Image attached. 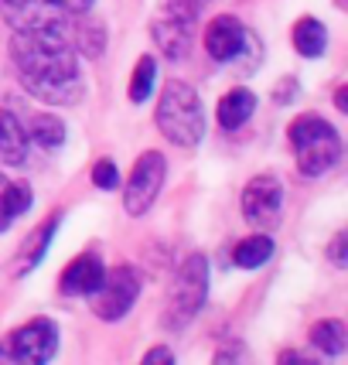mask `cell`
Listing matches in <instances>:
<instances>
[{"label": "cell", "instance_id": "6da1fadb", "mask_svg": "<svg viewBox=\"0 0 348 365\" xmlns=\"http://www.w3.org/2000/svg\"><path fill=\"white\" fill-rule=\"evenodd\" d=\"M11 62L21 86L48 106H76L82 99L86 82L79 72V51L62 34L14 31Z\"/></svg>", "mask_w": 348, "mask_h": 365}, {"label": "cell", "instance_id": "7a4b0ae2", "mask_svg": "<svg viewBox=\"0 0 348 365\" xmlns=\"http://www.w3.org/2000/svg\"><path fill=\"white\" fill-rule=\"evenodd\" d=\"M158 130L174 147H198L205 137V106L185 82H168L158 99Z\"/></svg>", "mask_w": 348, "mask_h": 365}, {"label": "cell", "instance_id": "3957f363", "mask_svg": "<svg viewBox=\"0 0 348 365\" xmlns=\"http://www.w3.org/2000/svg\"><path fill=\"white\" fill-rule=\"evenodd\" d=\"M287 137H290V147H294L297 171L304 178L328 175L334 164H338V158H342V137H338V130L328 120H321L317 113L297 116L290 123V130H287Z\"/></svg>", "mask_w": 348, "mask_h": 365}, {"label": "cell", "instance_id": "277c9868", "mask_svg": "<svg viewBox=\"0 0 348 365\" xmlns=\"http://www.w3.org/2000/svg\"><path fill=\"white\" fill-rule=\"evenodd\" d=\"M208 297V259L202 253H191L181 267H178V277L171 284V294H168V328H185L195 321V314L205 307Z\"/></svg>", "mask_w": 348, "mask_h": 365}, {"label": "cell", "instance_id": "5b68a950", "mask_svg": "<svg viewBox=\"0 0 348 365\" xmlns=\"http://www.w3.org/2000/svg\"><path fill=\"white\" fill-rule=\"evenodd\" d=\"M55 351H58V324L48 318H34L4 338L0 359L21 365H41L48 359H55Z\"/></svg>", "mask_w": 348, "mask_h": 365}, {"label": "cell", "instance_id": "8992f818", "mask_svg": "<svg viewBox=\"0 0 348 365\" xmlns=\"http://www.w3.org/2000/svg\"><path fill=\"white\" fill-rule=\"evenodd\" d=\"M93 314L99 321H120L130 314V307L137 304L140 297V273L133 270V267H113L106 270L103 277V284L96 287L93 294Z\"/></svg>", "mask_w": 348, "mask_h": 365}, {"label": "cell", "instance_id": "52a82bcc", "mask_svg": "<svg viewBox=\"0 0 348 365\" xmlns=\"http://www.w3.org/2000/svg\"><path fill=\"white\" fill-rule=\"evenodd\" d=\"M0 17L14 31L62 34V38H68V21H72V14L51 0H0Z\"/></svg>", "mask_w": 348, "mask_h": 365}, {"label": "cell", "instance_id": "ba28073f", "mask_svg": "<svg viewBox=\"0 0 348 365\" xmlns=\"http://www.w3.org/2000/svg\"><path fill=\"white\" fill-rule=\"evenodd\" d=\"M164 175H168L164 154L147 150V154L137 158V164L130 168L127 188H123V208H127V215H147L154 208L160 188H164Z\"/></svg>", "mask_w": 348, "mask_h": 365}, {"label": "cell", "instance_id": "9c48e42d", "mask_svg": "<svg viewBox=\"0 0 348 365\" xmlns=\"http://www.w3.org/2000/svg\"><path fill=\"white\" fill-rule=\"evenodd\" d=\"M242 215L246 222L260 229V232H270L280 225V215H284V185L273 175H256L246 188H242Z\"/></svg>", "mask_w": 348, "mask_h": 365}, {"label": "cell", "instance_id": "30bf717a", "mask_svg": "<svg viewBox=\"0 0 348 365\" xmlns=\"http://www.w3.org/2000/svg\"><path fill=\"white\" fill-rule=\"evenodd\" d=\"M242 38H246V28L239 24L236 17H229V14H222L215 17L212 24H208V31H205V48H208V55L215 58V62H232L239 51H242Z\"/></svg>", "mask_w": 348, "mask_h": 365}, {"label": "cell", "instance_id": "8fae6325", "mask_svg": "<svg viewBox=\"0 0 348 365\" xmlns=\"http://www.w3.org/2000/svg\"><path fill=\"white\" fill-rule=\"evenodd\" d=\"M103 277H106V267H103L99 256L93 253L76 256L62 270V294H68V297H89L96 287L103 284Z\"/></svg>", "mask_w": 348, "mask_h": 365}, {"label": "cell", "instance_id": "7c38bea8", "mask_svg": "<svg viewBox=\"0 0 348 365\" xmlns=\"http://www.w3.org/2000/svg\"><path fill=\"white\" fill-rule=\"evenodd\" d=\"M150 34H154L158 48L171 58V62L188 58V51H191V24L188 21L171 17V14H164V11H160V14L154 17V24H150Z\"/></svg>", "mask_w": 348, "mask_h": 365}, {"label": "cell", "instance_id": "4fadbf2b", "mask_svg": "<svg viewBox=\"0 0 348 365\" xmlns=\"http://www.w3.org/2000/svg\"><path fill=\"white\" fill-rule=\"evenodd\" d=\"M28 160V130L11 110H0V164L17 168Z\"/></svg>", "mask_w": 348, "mask_h": 365}, {"label": "cell", "instance_id": "5bb4252c", "mask_svg": "<svg viewBox=\"0 0 348 365\" xmlns=\"http://www.w3.org/2000/svg\"><path fill=\"white\" fill-rule=\"evenodd\" d=\"M256 110V96L250 89H229L215 106V120L222 130H239Z\"/></svg>", "mask_w": 348, "mask_h": 365}, {"label": "cell", "instance_id": "9a60e30c", "mask_svg": "<svg viewBox=\"0 0 348 365\" xmlns=\"http://www.w3.org/2000/svg\"><path fill=\"white\" fill-rule=\"evenodd\" d=\"M28 205H31V185L0 178V232L11 229V222L21 219L28 212Z\"/></svg>", "mask_w": 348, "mask_h": 365}, {"label": "cell", "instance_id": "2e32d148", "mask_svg": "<svg viewBox=\"0 0 348 365\" xmlns=\"http://www.w3.org/2000/svg\"><path fill=\"white\" fill-rule=\"evenodd\" d=\"M290 41H294V48L301 51L304 58H317L328 48V31H324V24L317 17H301L294 24V31H290Z\"/></svg>", "mask_w": 348, "mask_h": 365}, {"label": "cell", "instance_id": "e0dca14e", "mask_svg": "<svg viewBox=\"0 0 348 365\" xmlns=\"http://www.w3.org/2000/svg\"><path fill=\"white\" fill-rule=\"evenodd\" d=\"M270 256H273V239L270 232H256V236L242 239L236 250H232V263L242 267V270H260V267H267Z\"/></svg>", "mask_w": 348, "mask_h": 365}, {"label": "cell", "instance_id": "ac0fdd59", "mask_svg": "<svg viewBox=\"0 0 348 365\" xmlns=\"http://www.w3.org/2000/svg\"><path fill=\"white\" fill-rule=\"evenodd\" d=\"M24 130H28V140H34L45 150H55V147L65 143V123L58 116H51V113H34L31 123Z\"/></svg>", "mask_w": 348, "mask_h": 365}, {"label": "cell", "instance_id": "d6986e66", "mask_svg": "<svg viewBox=\"0 0 348 365\" xmlns=\"http://www.w3.org/2000/svg\"><path fill=\"white\" fill-rule=\"evenodd\" d=\"M311 345H314L321 355H345L348 349V331L342 321H317L311 328Z\"/></svg>", "mask_w": 348, "mask_h": 365}, {"label": "cell", "instance_id": "ffe728a7", "mask_svg": "<svg viewBox=\"0 0 348 365\" xmlns=\"http://www.w3.org/2000/svg\"><path fill=\"white\" fill-rule=\"evenodd\" d=\"M154 86H158V58L154 55H143L137 68H133V76H130V99L133 103H143L147 96L154 93Z\"/></svg>", "mask_w": 348, "mask_h": 365}, {"label": "cell", "instance_id": "44dd1931", "mask_svg": "<svg viewBox=\"0 0 348 365\" xmlns=\"http://www.w3.org/2000/svg\"><path fill=\"white\" fill-rule=\"evenodd\" d=\"M208 0H164V14L171 17H181V21H188V24H195V17L202 14V7H205Z\"/></svg>", "mask_w": 348, "mask_h": 365}, {"label": "cell", "instance_id": "7402d4cb", "mask_svg": "<svg viewBox=\"0 0 348 365\" xmlns=\"http://www.w3.org/2000/svg\"><path fill=\"white\" fill-rule=\"evenodd\" d=\"M93 185L103 191H113L120 185V171H116V164H113L110 158H103L93 164Z\"/></svg>", "mask_w": 348, "mask_h": 365}, {"label": "cell", "instance_id": "603a6c76", "mask_svg": "<svg viewBox=\"0 0 348 365\" xmlns=\"http://www.w3.org/2000/svg\"><path fill=\"white\" fill-rule=\"evenodd\" d=\"M55 222H58V215L51 219V222H45V225H38V236L31 239V246H28V263L21 267V270H31L34 263L41 259V250L48 246V239H51V232H55Z\"/></svg>", "mask_w": 348, "mask_h": 365}, {"label": "cell", "instance_id": "cb8c5ba5", "mask_svg": "<svg viewBox=\"0 0 348 365\" xmlns=\"http://www.w3.org/2000/svg\"><path fill=\"white\" fill-rule=\"evenodd\" d=\"M345 246H348V232H338V236L332 239V246H328V256H332L334 267H345Z\"/></svg>", "mask_w": 348, "mask_h": 365}, {"label": "cell", "instance_id": "d4e9b609", "mask_svg": "<svg viewBox=\"0 0 348 365\" xmlns=\"http://www.w3.org/2000/svg\"><path fill=\"white\" fill-rule=\"evenodd\" d=\"M294 96H297V79H280V82H277V96H273V99H277L280 106H284V103H290Z\"/></svg>", "mask_w": 348, "mask_h": 365}, {"label": "cell", "instance_id": "484cf974", "mask_svg": "<svg viewBox=\"0 0 348 365\" xmlns=\"http://www.w3.org/2000/svg\"><path fill=\"white\" fill-rule=\"evenodd\" d=\"M154 362H174V351L164 349V345H154V349L143 355V365H154Z\"/></svg>", "mask_w": 348, "mask_h": 365}, {"label": "cell", "instance_id": "4316f807", "mask_svg": "<svg viewBox=\"0 0 348 365\" xmlns=\"http://www.w3.org/2000/svg\"><path fill=\"white\" fill-rule=\"evenodd\" d=\"M51 4H58L62 11H68V14H86L96 0H51Z\"/></svg>", "mask_w": 348, "mask_h": 365}, {"label": "cell", "instance_id": "83f0119b", "mask_svg": "<svg viewBox=\"0 0 348 365\" xmlns=\"http://www.w3.org/2000/svg\"><path fill=\"white\" fill-rule=\"evenodd\" d=\"M334 106H338V113H348V89L345 86L334 93Z\"/></svg>", "mask_w": 348, "mask_h": 365}]
</instances>
